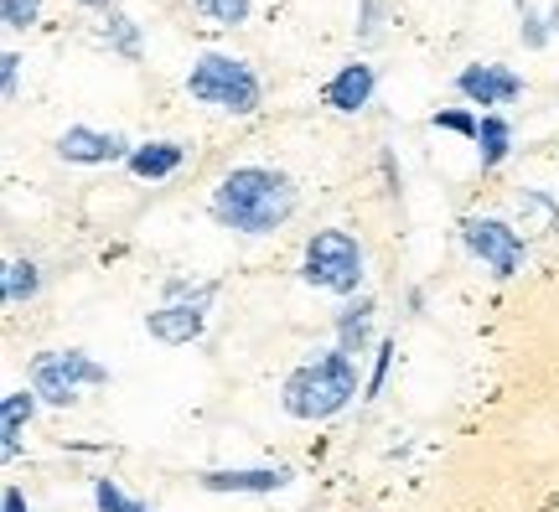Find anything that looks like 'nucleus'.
Returning <instances> with one entry per match:
<instances>
[{
    "label": "nucleus",
    "instance_id": "nucleus-1",
    "mask_svg": "<svg viewBox=\"0 0 559 512\" xmlns=\"http://www.w3.org/2000/svg\"><path fill=\"white\" fill-rule=\"evenodd\" d=\"M296 213V181L270 166H234L228 177L213 187V217L234 234H275Z\"/></svg>",
    "mask_w": 559,
    "mask_h": 512
},
{
    "label": "nucleus",
    "instance_id": "nucleus-2",
    "mask_svg": "<svg viewBox=\"0 0 559 512\" xmlns=\"http://www.w3.org/2000/svg\"><path fill=\"white\" fill-rule=\"evenodd\" d=\"M358 398V362L332 347V353H317L311 362H300L296 373L285 378V389H280V404L290 419H332L342 414L347 404Z\"/></svg>",
    "mask_w": 559,
    "mask_h": 512
},
{
    "label": "nucleus",
    "instance_id": "nucleus-3",
    "mask_svg": "<svg viewBox=\"0 0 559 512\" xmlns=\"http://www.w3.org/2000/svg\"><path fill=\"white\" fill-rule=\"evenodd\" d=\"M187 94L207 109H223V115H254L264 99L260 73L234 52H202L187 73Z\"/></svg>",
    "mask_w": 559,
    "mask_h": 512
},
{
    "label": "nucleus",
    "instance_id": "nucleus-4",
    "mask_svg": "<svg viewBox=\"0 0 559 512\" xmlns=\"http://www.w3.org/2000/svg\"><path fill=\"white\" fill-rule=\"evenodd\" d=\"M300 279L317 285V290H332V296H353L362 285V249L353 234L342 228H321L311 243H306V259H300Z\"/></svg>",
    "mask_w": 559,
    "mask_h": 512
},
{
    "label": "nucleus",
    "instance_id": "nucleus-5",
    "mask_svg": "<svg viewBox=\"0 0 559 512\" xmlns=\"http://www.w3.org/2000/svg\"><path fill=\"white\" fill-rule=\"evenodd\" d=\"M99 383H109V368L104 362H94L88 353H79V347H58V353H41L37 362H32V389H37L41 404H73L79 398V389H99Z\"/></svg>",
    "mask_w": 559,
    "mask_h": 512
},
{
    "label": "nucleus",
    "instance_id": "nucleus-6",
    "mask_svg": "<svg viewBox=\"0 0 559 512\" xmlns=\"http://www.w3.org/2000/svg\"><path fill=\"white\" fill-rule=\"evenodd\" d=\"M461 243H466V254L481 259L498 279L523 270V238L513 234V223H502V217H466V223H461Z\"/></svg>",
    "mask_w": 559,
    "mask_h": 512
},
{
    "label": "nucleus",
    "instance_id": "nucleus-7",
    "mask_svg": "<svg viewBox=\"0 0 559 512\" xmlns=\"http://www.w3.org/2000/svg\"><path fill=\"white\" fill-rule=\"evenodd\" d=\"M456 94L466 104H487L492 115H498V104H513L523 94V79L513 68H502V62H466L456 73Z\"/></svg>",
    "mask_w": 559,
    "mask_h": 512
},
{
    "label": "nucleus",
    "instance_id": "nucleus-8",
    "mask_svg": "<svg viewBox=\"0 0 559 512\" xmlns=\"http://www.w3.org/2000/svg\"><path fill=\"white\" fill-rule=\"evenodd\" d=\"M130 140L115 130H94V124H68L58 135V156L68 166H109V160H130Z\"/></svg>",
    "mask_w": 559,
    "mask_h": 512
},
{
    "label": "nucleus",
    "instance_id": "nucleus-9",
    "mask_svg": "<svg viewBox=\"0 0 559 512\" xmlns=\"http://www.w3.org/2000/svg\"><path fill=\"white\" fill-rule=\"evenodd\" d=\"M296 481L290 466H243V472H198L202 492H234V497H270Z\"/></svg>",
    "mask_w": 559,
    "mask_h": 512
},
{
    "label": "nucleus",
    "instance_id": "nucleus-10",
    "mask_svg": "<svg viewBox=\"0 0 559 512\" xmlns=\"http://www.w3.org/2000/svg\"><path fill=\"white\" fill-rule=\"evenodd\" d=\"M202 326H207V300H166L156 311L145 315V332L166 342V347H187L198 342Z\"/></svg>",
    "mask_w": 559,
    "mask_h": 512
},
{
    "label": "nucleus",
    "instance_id": "nucleus-11",
    "mask_svg": "<svg viewBox=\"0 0 559 512\" xmlns=\"http://www.w3.org/2000/svg\"><path fill=\"white\" fill-rule=\"evenodd\" d=\"M373 88H379V73H373V62H347L337 79L326 83V94L321 99L332 104L337 115H358L373 104Z\"/></svg>",
    "mask_w": 559,
    "mask_h": 512
},
{
    "label": "nucleus",
    "instance_id": "nucleus-12",
    "mask_svg": "<svg viewBox=\"0 0 559 512\" xmlns=\"http://www.w3.org/2000/svg\"><path fill=\"white\" fill-rule=\"evenodd\" d=\"M32 414H37V389H11L0 398V451H5V461L21 451V430L32 425Z\"/></svg>",
    "mask_w": 559,
    "mask_h": 512
},
{
    "label": "nucleus",
    "instance_id": "nucleus-13",
    "mask_svg": "<svg viewBox=\"0 0 559 512\" xmlns=\"http://www.w3.org/2000/svg\"><path fill=\"white\" fill-rule=\"evenodd\" d=\"M181 156H187V151H181L177 140H151V145H135L124 166H130L140 181H166L181 166Z\"/></svg>",
    "mask_w": 559,
    "mask_h": 512
},
{
    "label": "nucleus",
    "instance_id": "nucleus-14",
    "mask_svg": "<svg viewBox=\"0 0 559 512\" xmlns=\"http://www.w3.org/2000/svg\"><path fill=\"white\" fill-rule=\"evenodd\" d=\"M368 336H373V300L358 296L337 311V347L347 357H358L362 347H368Z\"/></svg>",
    "mask_w": 559,
    "mask_h": 512
},
{
    "label": "nucleus",
    "instance_id": "nucleus-15",
    "mask_svg": "<svg viewBox=\"0 0 559 512\" xmlns=\"http://www.w3.org/2000/svg\"><path fill=\"white\" fill-rule=\"evenodd\" d=\"M508 156H513V124H508L502 115H481V135H477L481 171H498Z\"/></svg>",
    "mask_w": 559,
    "mask_h": 512
},
{
    "label": "nucleus",
    "instance_id": "nucleus-16",
    "mask_svg": "<svg viewBox=\"0 0 559 512\" xmlns=\"http://www.w3.org/2000/svg\"><path fill=\"white\" fill-rule=\"evenodd\" d=\"M41 290V270L32 259H11L5 264V306H26V300H37Z\"/></svg>",
    "mask_w": 559,
    "mask_h": 512
},
{
    "label": "nucleus",
    "instance_id": "nucleus-17",
    "mask_svg": "<svg viewBox=\"0 0 559 512\" xmlns=\"http://www.w3.org/2000/svg\"><path fill=\"white\" fill-rule=\"evenodd\" d=\"M104 41H109V52H120L124 62H140V32L124 11H104Z\"/></svg>",
    "mask_w": 559,
    "mask_h": 512
},
{
    "label": "nucleus",
    "instance_id": "nucleus-18",
    "mask_svg": "<svg viewBox=\"0 0 559 512\" xmlns=\"http://www.w3.org/2000/svg\"><path fill=\"white\" fill-rule=\"evenodd\" d=\"M207 21H218V26H243L249 11H254V0H192Z\"/></svg>",
    "mask_w": 559,
    "mask_h": 512
},
{
    "label": "nucleus",
    "instance_id": "nucleus-19",
    "mask_svg": "<svg viewBox=\"0 0 559 512\" xmlns=\"http://www.w3.org/2000/svg\"><path fill=\"white\" fill-rule=\"evenodd\" d=\"M94 502H99V512H156V508H145V502H135L130 492H120L109 476H99V481H94Z\"/></svg>",
    "mask_w": 559,
    "mask_h": 512
},
{
    "label": "nucleus",
    "instance_id": "nucleus-20",
    "mask_svg": "<svg viewBox=\"0 0 559 512\" xmlns=\"http://www.w3.org/2000/svg\"><path fill=\"white\" fill-rule=\"evenodd\" d=\"M430 124L451 130V135H466V140L481 135V115H472V109H440V115H430Z\"/></svg>",
    "mask_w": 559,
    "mask_h": 512
},
{
    "label": "nucleus",
    "instance_id": "nucleus-21",
    "mask_svg": "<svg viewBox=\"0 0 559 512\" xmlns=\"http://www.w3.org/2000/svg\"><path fill=\"white\" fill-rule=\"evenodd\" d=\"M37 16H41V0H0V21H5L11 32L37 26Z\"/></svg>",
    "mask_w": 559,
    "mask_h": 512
},
{
    "label": "nucleus",
    "instance_id": "nucleus-22",
    "mask_svg": "<svg viewBox=\"0 0 559 512\" xmlns=\"http://www.w3.org/2000/svg\"><path fill=\"white\" fill-rule=\"evenodd\" d=\"M389 362H394V342H379V357H373V378H368V389H362V398H379V394H383V378H389Z\"/></svg>",
    "mask_w": 559,
    "mask_h": 512
},
{
    "label": "nucleus",
    "instance_id": "nucleus-23",
    "mask_svg": "<svg viewBox=\"0 0 559 512\" xmlns=\"http://www.w3.org/2000/svg\"><path fill=\"white\" fill-rule=\"evenodd\" d=\"M218 285H187V279H166V300H207L213 306Z\"/></svg>",
    "mask_w": 559,
    "mask_h": 512
},
{
    "label": "nucleus",
    "instance_id": "nucleus-24",
    "mask_svg": "<svg viewBox=\"0 0 559 512\" xmlns=\"http://www.w3.org/2000/svg\"><path fill=\"white\" fill-rule=\"evenodd\" d=\"M0 83H5V99H16L21 94V52H0Z\"/></svg>",
    "mask_w": 559,
    "mask_h": 512
},
{
    "label": "nucleus",
    "instance_id": "nucleus-25",
    "mask_svg": "<svg viewBox=\"0 0 559 512\" xmlns=\"http://www.w3.org/2000/svg\"><path fill=\"white\" fill-rule=\"evenodd\" d=\"M555 37V32H549V16H534V11H528V5H523V41H528V47H544V41Z\"/></svg>",
    "mask_w": 559,
    "mask_h": 512
},
{
    "label": "nucleus",
    "instance_id": "nucleus-26",
    "mask_svg": "<svg viewBox=\"0 0 559 512\" xmlns=\"http://www.w3.org/2000/svg\"><path fill=\"white\" fill-rule=\"evenodd\" d=\"M358 5H362L358 37H362V41H373V37H379V0H358Z\"/></svg>",
    "mask_w": 559,
    "mask_h": 512
},
{
    "label": "nucleus",
    "instance_id": "nucleus-27",
    "mask_svg": "<svg viewBox=\"0 0 559 512\" xmlns=\"http://www.w3.org/2000/svg\"><path fill=\"white\" fill-rule=\"evenodd\" d=\"M0 512H26V492H21V487H5V497H0Z\"/></svg>",
    "mask_w": 559,
    "mask_h": 512
},
{
    "label": "nucleus",
    "instance_id": "nucleus-28",
    "mask_svg": "<svg viewBox=\"0 0 559 512\" xmlns=\"http://www.w3.org/2000/svg\"><path fill=\"white\" fill-rule=\"evenodd\" d=\"M79 5H94V11H115V0H79Z\"/></svg>",
    "mask_w": 559,
    "mask_h": 512
},
{
    "label": "nucleus",
    "instance_id": "nucleus-29",
    "mask_svg": "<svg viewBox=\"0 0 559 512\" xmlns=\"http://www.w3.org/2000/svg\"><path fill=\"white\" fill-rule=\"evenodd\" d=\"M549 32H559V5H555V11H549Z\"/></svg>",
    "mask_w": 559,
    "mask_h": 512
}]
</instances>
